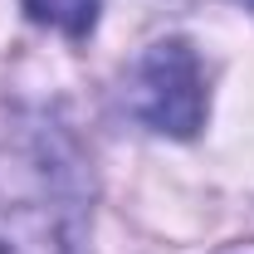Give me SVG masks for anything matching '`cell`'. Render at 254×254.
I'll return each mask as SVG.
<instances>
[{
  "label": "cell",
  "instance_id": "1",
  "mask_svg": "<svg viewBox=\"0 0 254 254\" xmlns=\"http://www.w3.org/2000/svg\"><path fill=\"white\" fill-rule=\"evenodd\" d=\"M88 176L49 113L15 108L0 123V254H83Z\"/></svg>",
  "mask_w": 254,
  "mask_h": 254
},
{
  "label": "cell",
  "instance_id": "2",
  "mask_svg": "<svg viewBox=\"0 0 254 254\" xmlns=\"http://www.w3.org/2000/svg\"><path fill=\"white\" fill-rule=\"evenodd\" d=\"M127 108L161 137H195L205 118V78L186 39H157L127 78Z\"/></svg>",
  "mask_w": 254,
  "mask_h": 254
},
{
  "label": "cell",
  "instance_id": "3",
  "mask_svg": "<svg viewBox=\"0 0 254 254\" xmlns=\"http://www.w3.org/2000/svg\"><path fill=\"white\" fill-rule=\"evenodd\" d=\"M25 15L34 25H49L59 34H88L98 20V0H25Z\"/></svg>",
  "mask_w": 254,
  "mask_h": 254
},
{
  "label": "cell",
  "instance_id": "4",
  "mask_svg": "<svg viewBox=\"0 0 254 254\" xmlns=\"http://www.w3.org/2000/svg\"><path fill=\"white\" fill-rule=\"evenodd\" d=\"M245 5H250V10H254V0H245Z\"/></svg>",
  "mask_w": 254,
  "mask_h": 254
}]
</instances>
